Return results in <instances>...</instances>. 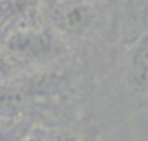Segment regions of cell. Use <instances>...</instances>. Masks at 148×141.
<instances>
[{
  "label": "cell",
  "mask_w": 148,
  "mask_h": 141,
  "mask_svg": "<svg viewBox=\"0 0 148 141\" xmlns=\"http://www.w3.org/2000/svg\"><path fill=\"white\" fill-rule=\"evenodd\" d=\"M43 83L38 81H15V83H3L0 85V116L12 118L23 111L32 103L38 91H43Z\"/></svg>",
  "instance_id": "4"
},
{
  "label": "cell",
  "mask_w": 148,
  "mask_h": 141,
  "mask_svg": "<svg viewBox=\"0 0 148 141\" xmlns=\"http://www.w3.org/2000/svg\"><path fill=\"white\" fill-rule=\"evenodd\" d=\"M95 20L93 7L85 0H62L50 12V22L55 30L65 35H82L92 28Z\"/></svg>",
  "instance_id": "3"
},
{
  "label": "cell",
  "mask_w": 148,
  "mask_h": 141,
  "mask_svg": "<svg viewBox=\"0 0 148 141\" xmlns=\"http://www.w3.org/2000/svg\"><path fill=\"white\" fill-rule=\"evenodd\" d=\"M147 32L136 37L130 47L125 67V88L138 108L147 106V72H148Z\"/></svg>",
  "instance_id": "2"
},
{
  "label": "cell",
  "mask_w": 148,
  "mask_h": 141,
  "mask_svg": "<svg viewBox=\"0 0 148 141\" xmlns=\"http://www.w3.org/2000/svg\"><path fill=\"white\" fill-rule=\"evenodd\" d=\"M43 141H82L78 136L72 131H65V129H55L50 133L43 134Z\"/></svg>",
  "instance_id": "5"
},
{
  "label": "cell",
  "mask_w": 148,
  "mask_h": 141,
  "mask_svg": "<svg viewBox=\"0 0 148 141\" xmlns=\"http://www.w3.org/2000/svg\"><path fill=\"white\" fill-rule=\"evenodd\" d=\"M7 50L20 61H45L63 53V45L55 33L43 28H25L8 37Z\"/></svg>",
  "instance_id": "1"
},
{
  "label": "cell",
  "mask_w": 148,
  "mask_h": 141,
  "mask_svg": "<svg viewBox=\"0 0 148 141\" xmlns=\"http://www.w3.org/2000/svg\"><path fill=\"white\" fill-rule=\"evenodd\" d=\"M23 141H43V134H32V136H28L27 140H23Z\"/></svg>",
  "instance_id": "6"
},
{
  "label": "cell",
  "mask_w": 148,
  "mask_h": 141,
  "mask_svg": "<svg viewBox=\"0 0 148 141\" xmlns=\"http://www.w3.org/2000/svg\"><path fill=\"white\" fill-rule=\"evenodd\" d=\"M3 73H5V65H3V63L0 61V76H2Z\"/></svg>",
  "instance_id": "7"
}]
</instances>
